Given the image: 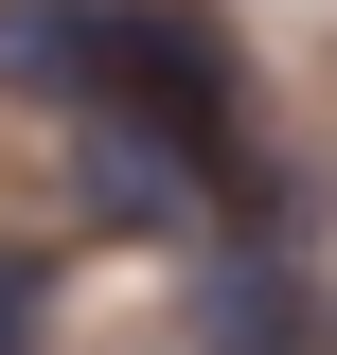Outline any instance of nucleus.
Segmentation results:
<instances>
[{"label": "nucleus", "instance_id": "1", "mask_svg": "<svg viewBox=\"0 0 337 355\" xmlns=\"http://www.w3.org/2000/svg\"><path fill=\"white\" fill-rule=\"evenodd\" d=\"M0 89L18 107H89L107 89V0H0Z\"/></svg>", "mask_w": 337, "mask_h": 355}, {"label": "nucleus", "instance_id": "2", "mask_svg": "<svg viewBox=\"0 0 337 355\" xmlns=\"http://www.w3.org/2000/svg\"><path fill=\"white\" fill-rule=\"evenodd\" d=\"M0 355H36V266L0 249Z\"/></svg>", "mask_w": 337, "mask_h": 355}]
</instances>
